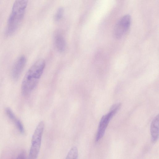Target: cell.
<instances>
[{"mask_svg":"<svg viewBox=\"0 0 159 159\" xmlns=\"http://www.w3.org/2000/svg\"><path fill=\"white\" fill-rule=\"evenodd\" d=\"M45 66V61L40 59L36 61L28 70L21 85V93L23 96H28L35 88Z\"/></svg>","mask_w":159,"mask_h":159,"instance_id":"1","label":"cell"},{"mask_svg":"<svg viewBox=\"0 0 159 159\" xmlns=\"http://www.w3.org/2000/svg\"><path fill=\"white\" fill-rule=\"evenodd\" d=\"M29 0H15L8 20L5 34L10 36L16 31L24 17Z\"/></svg>","mask_w":159,"mask_h":159,"instance_id":"2","label":"cell"},{"mask_svg":"<svg viewBox=\"0 0 159 159\" xmlns=\"http://www.w3.org/2000/svg\"><path fill=\"white\" fill-rule=\"evenodd\" d=\"M44 128V122L40 121L37 126L32 136L31 145L29 156L30 159H35L38 156Z\"/></svg>","mask_w":159,"mask_h":159,"instance_id":"3","label":"cell"},{"mask_svg":"<svg viewBox=\"0 0 159 159\" xmlns=\"http://www.w3.org/2000/svg\"><path fill=\"white\" fill-rule=\"evenodd\" d=\"M120 107V103L114 105L110 111L106 115L102 116L99 123L96 135V142L99 141L103 137L110 120L119 110Z\"/></svg>","mask_w":159,"mask_h":159,"instance_id":"4","label":"cell"},{"mask_svg":"<svg viewBox=\"0 0 159 159\" xmlns=\"http://www.w3.org/2000/svg\"><path fill=\"white\" fill-rule=\"evenodd\" d=\"M131 17L129 15L123 16L117 23L114 30V35L116 39H120L128 31L131 23Z\"/></svg>","mask_w":159,"mask_h":159,"instance_id":"5","label":"cell"},{"mask_svg":"<svg viewBox=\"0 0 159 159\" xmlns=\"http://www.w3.org/2000/svg\"><path fill=\"white\" fill-rule=\"evenodd\" d=\"M26 58L24 55L20 57L15 62L11 70L12 78L15 81L18 80L26 63Z\"/></svg>","mask_w":159,"mask_h":159,"instance_id":"6","label":"cell"},{"mask_svg":"<svg viewBox=\"0 0 159 159\" xmlns=\"http://www.w3.org/2000/svg\"><path fill=\"white\" fill-rule=\"evenodd\" d=\"M5 112L9 119L15 125L19 131L22 134L25 133V129L21 121L16 116L12 110L9 107L5 109Z\"/></svg>","mask_w":159,"mask_h":159,"instance_id":"7","label":"cell"},{"mask_svg":"<svg viewBox=\"0 0 159 159\" xmlns=\"http://www.w3.org/2000/svg\"><path fill=\"white\" fill-rule=\"evenodd\" d=\"M159 116L158 114L152 121L150 127V132L152 142L155 143L159 137Z\"/></svg>","mask_w":159,"mask_h":159,"instance_id":"8","label":"cell"},{"mask_svg":"<svg viewBox=\"0 0 159 159\" xmlns=\"http://www.w3.org/2000/svg\"><path fill=\"white\" fill-rule=\"evenodd\" d=\"M55 46L59 52H63L66 48V42L63 37L60 34L57 35L55 39Z\"/></svg>","mask_w":159,"mask_h":159,"instance_id":"9","label":"cell"},{"mask_svg":"<svg viewBox=\"0 0 159 159\" xmlns=\"http://www.w3.org/2000/svg\"><path fill=\"white\" fill-rule=\"evenodd\" d=\"M78 157V151L77 148L75 146L72 147L69 152L66 159H77Z\"/></svg>","mask_w":159,"mask_h":159,"instance_id":"10","label":"cell"},{"mask_svg":"<svg viewBox=\"0 0 159 159\" xmlns=\"http://www.w3.org/2000/svg\"><path fill=\"white\" fill-rule=\"evenodd\" d=\"M63 8L60 7L58 9L54 17L56 21H58L61 19L63 15Z\"/></svg>","mask_w":159,"mask_h":159,"instance_id":"11","label":"cell"},{"mask_svg":"<svg viewBox=\"0 0 159 159\" xmlns=\"http://www.w3.org/2000/svg\"><path fill=\"white\" fill-rule=\"evenodd\" d=\"M26 154L25 152L23 151H21L18 155L17 158V159H23L26 158Z\"/></svg>","mask_w":159,"mask_h":159,"instance_id":"12","label":"cell"}]
</instances>
